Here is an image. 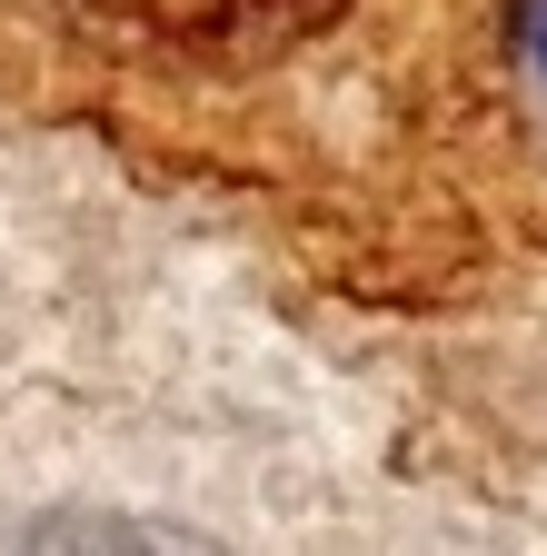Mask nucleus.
<instances>
[{
	"mask_svg": "<svg viewBox=\"0 0 547 556\" xmlns=\"http://www.w3.org/2000/svg\"><path fill=\"white\" fill-rule=\"evenodd\" d=\"M90 11H110L140 40H170L189 60H259V50L309 40L338 0H90Z\"/></svg>",
	"mask_w": 547,
	"mask_h": 556,
	"instance_id": "obj_1",
	"label": "nucleus"
},
{
	"mask_svg": "<svg viewBox=\"0 0 547 556\" xmlns=\"http://www.w3.org/2000/svg\"><path fill=\"white\" fill-rule=\"evenodd\" d=\"M21 556H189V546H170V536H150V527H100V517H60V527H40Z\"/></svg>",
	"mask_w": 547,
	"mask_h": 556,
	"instance_id": "obj_2",
	"label": "nucleus"
},
{
	"mask_svg": "<svg viewBox=\"0 0 547 556\" xmlns=\"http://www.w3.org/2000/svg\"><path fill=\"white\" fill-rule=\"evenodd\" d=\"M518 50H527L537 90H547V0H518Z\"/></svg>",
	"mask_w": 547,
	"mask_h": 556,
	"instance_id": "obj_3",
	"label": "nucleus"
}]
</instances>
